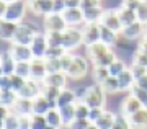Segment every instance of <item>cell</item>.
<instances>
[{
	"label": "cell",
	"mask_w": 147,
	"mask_h": 129,
	"mask_svg": "<svg viewBox=\"0 0 147 129\" xmlns=\"http://www.w3.org/2000/svg\"><path fill=\"white\" fill-rule=\"evenodd\" d=\"M142 0H121V7H124V8H129L132 11H137L139 5H141Z\"/></svg>",
	"instance_id": "52"
},
{
	"label": "cell",
	"mask_w": 147,
	"mask_h": 129,
	"mask_svg": "<svg viewBox=\"0 0 147 129\" xmlns=\"http://www.w3.org/2000/svg\"><path fill=\"white\" fill-rule=\"evenodd\" d=\"M16 25L18 23H11V21H3L2 20V28H0V34H2V39L5 43H11L13 39V34H15Z\"/></svg>",
	"instance_id": "31"
},
{
	"label": "cell",
	"mask_w": 147,
	"mask_h": 129,
	"mask_svg": "<svg viewBox=\"0 0 147 129\" xmlns=\"http://www.w3.org/2000/svg\"><path fill=\"white\" fill-rule=\"evenodd\" d=\"M10 78H11V90L13 92H20L21 88L25 87V83H26V78H23V77H20V75H16V74H13V75H10Z\"/></svg>",
	"instance_id": "44"
},
{
	"label": "cell",
	"mask_w": 147,
	"mask_h": 129,
	"mask_svg": "<svg viewBox=\"0 0 147 129\" xmlns=\"http://www.w3.org/2000/svg\"><path fill=\"white\" fill-rule=\"evenodd\" d=\"M90 121L88 119H79V118H75L70 123V126L69 128H65V129H88L90 128Z\"/></svg>",
	"instance_id": "49"
},
{
	"label": "cell",
	"mask_w": 147,
	"mask_h": 129,
	"mask_svg": "<svg viewBox=\"0 0 147 129\" xmlns=\"http://www.w3.org/2000/svg\"><path fill=\"white\" fill-rule=\"evenodd\" d=\"M15 74L23 78H31V62H16Z\"/></svg>",
	"instance_id": "38"
},
{
	"label": "cell",
	"mask_w": 147,
	"mask_h": 129,
	"mask_svg": "<svg viewBox=\"0 0 147 129\" xmlns=\"http://www.w3.org/2000/svg\"><path fill=\"white\" fill-rule=\"evenodd\" d=\"M116 78H118V83H119V92L129 93L131 92V88L136 85V77L132 75V72H131V69L129 67H127L123 74H119Z\"/></svg>",
	"instance_id": "21"
},
{
	"label": "cell",
	"mask_w": 147,
	"mask_h": 129,
	"mask_svg": "<svg viewBox=\"0 0 147 129\" xmlns=\"http://www.w3.org/2000/svg\"><path fill=\"white\" fill-rule=\"evenodd\" d=\"M46 128H47L46 116L31 114V129H46Z\"/></svg>",
	"instance_id": "42"
},
{
	"label": "cell",
	"mask_w": 147,
	"mask_h": 129,
	"mask_svg": "<svg viewBox=\"0 0 147 129\" xmlns=\"http://www.w3.org/2000/svg\"><path fill=\"white\" fill-rule=\"evenodd\" d=\"M18 101V93L13 90H5V92H0V105L7 109H11L15 106V103Z\"/></svg>",
	"instance_id": "30"
},
{
	"label": "cell",
	"mask_w": 147,
	"mask_h": 129,
	"mask_svg": "<svg viewBox=\"0 0 147 129\" xmlns=\"http://www.w3.org/2000/svg\"><path fill=\"white\" fill-rule=\"evenodd\" d=\"M46 121H47V126H53V128H57V129H64L62 116L59 113V108L51 109V111L46 114Z\"/></svg>",
	"instance_id": "32"
},
{
	"label": "cell",
	"mask_w": 147,
	"mask_h": 129,
	"mask_svg": "<svg viewBox=\"0 0 147 129\" xmlns=\"http://www.w3.org/2000/svg\"><path fill=\"white\" fill-rule=\"evenodd\" d=\"M144 36H147V25H146V30H144Z\"/></svg>",
	"instance_id": "62"
},
{
	"label": "cell",
	"mask_w": 147,
	"mask_h": 129,
	"mask_svg": "<svg viewBox=\"0 0 147 129\" xmlns=\"http://www.w3.org/2000/svg\"><path fill=\"white\" fill-rule=\"evenodd\" d=\"M95 7H101V0H82V10L87 8H95Z\"/></svg>",
	"instance_id": "54"
},
{
	"label": "cell",
	"mask_w": 147,
	"mask_h": 129,
	"mask_svg": "<svg viewBox=\"0 0 147 129\" xmlns=\"http://www.w3.org/2000/svg\"><path fill=\"white\" fill-rule=\"evenodd\" d=\"M116 114L118 113H113L111 109H105V113L101 114V118L95 123V126L98 129H113L116 121Z\"/></svg>",
	"instance_id": "28"
},
{
	"label": "cell",
	"mask_w": 147,
	"mask_h": 129,
	"mask_svg": "<svg viewBox=\"0 0 147 129\" xmlns=\"http://www.w3.org/2000/svg\"><path fill=\"white\" fill-rule=\"evenodd\" d=\"M88 129H98V128H96L95 124H90V128H88Z\"/></svg>",
	"instance_id": "60"
},
{
	"label": "cell",
	"mask_w": 147,
	"mask_h": 129,
	"mask_svg": "<svg viewBox=\"0 0 147 129\" xmlns=\"http://www.w3.org/2000/svg\"><path fill=\"white\" fill-rule=\"evenodd\" d=\"M127 67H129V66H127L126 62L118 57V59H116V61L111 64L110 67H108V70H110V75H111V77H118V75H119V74H123Z\"/></svg>",
	"instance_id": "36"
},
{
	"label": "cell",
	"mask_w": 147,
	"mask_h": 129,
	"mask_svg": "<svg viewBox=\"0 0 147 129\" xmlns=\"http://www.w3.org/2000/svg\"><path fill=\"white\" fill-rule=\"evenodd\" d=\"M90 106L85 105L84 101H77V118L79 119H88Z\"/></svg>",
	"instance_id": "48"
},
{
	"label": "cell",
	"mask_w": 147,
	"mask_h": 129,
	"mask_svg": "<svg viewBox=\"0 0 147 129\" xmlns=\"http://www.w3.org/2000/svg\"><path fill=\"white\" fill-rule=\"evenodd\" d=\"M106 108H90V113H88V121L92 124H95L98 119L101 118V114L105 113Z\"/></svg>",
	"instance_id": "51"
},
{
	"label": "cell",
	"mask_w": 147,
	"mask_h": 129,
	"mask_svg": "<svg viewBox=\"0 0 147 129\" xmlns=\"http://www.w3.org/2000/svg\"><path fill=\"white\" fill-rule=\"evenodd\" d=\"M53 5H54V11L53 13H62L67 7H65V0H53Z\"/></svg>",
	"instance_id": "55"
},
{
	"label": "cell",
	"mask_w": 147,
	"mask_h": 129,
	"mask_svg": "<svg viewBox=\"0 0 147 129\" xmlns=\"http://www.w3.org/2000/svg\"><path fill=\"white\" fill-rule=\"evenodd\" d=\"M113 129H131V124H129V119L127 116H124L123 113H118L116 114V121H115V126Z\"/></svg>",
	"instance_id": "43"
},
{
	"label": "cell",
	"mask_w": 147,
	"mask_h": 129,
	"mask_svg": "<svg viewBox=\"0 0 147 129\" xmlns=\"http://www.w3.org/2000/svg\"><path fill=\"white\" fill-rule=\"evenodd\" d=\"M65 7H67V8H77V7H82V0H65Z\"/></svg>",
	"instance_id": "58"
},
{
	"label": "cell",
	"mask_w": 147,
	"mask_h": 129,
	"mask_svg": "<svg viewBox=\"0 0 147 129\" xmlns=\"http://www.w3.org/2000/svg\"><path fill=\"white\" fill-rule=\"evenodd\" d=\"M136 51L147 54V36H142L141 39L137 41V49H136Z\"/></svg>",
	"instance_id": "57"
},
{
	"label": "cell",
	"mask_w": 147,
	"mask_h": 129,
	"mask_svg": "<svg viewBox=\"0 0 147 129\" xmlns=\"http://www.w3.org/2000/svg\"><path fill=\"white\" fill-rule=\"evenodd\" d=\"M74 57H75V54L74 52H65L62 57H61V64H62V72L67 74V70L70 69V66H72L74 62Z\"/></svg>",
	"instance_id": "47"
},
{
	"label": "cell",
	"mask_w": 147,
	"mask_h": 129,
	"mask_svg": "<svg viewBox=\"0 0 147 129\" xmlns=\"http://www.w3.org/2000/svg\"><path fill=\"white\" fill-rule=\"evenodd\" d=\"M16 69V61L13 59V56L10 54V51H2L0 56V74L2 75H13Z\"/></svg>",
	"instance_id": "17"
},
{
	"label": "cell",
	"mask_w": 147,
	"mask_h": 129,
	"mask_svg": "<svg viewBox=\"0 0 147 129\" xmlns=\"http://www.w3.org/2000/svg\"><path fill=\"white\" fill-rule=\"evenodd\" d=\"M46 34H47V41H49V47H61L62 46V41H64L62 33H59V31H49Z\"/></svg>",
	"instance_id": "39"
},
{
	"label": "cell",
	"mask_w": 147,
	"mask_h": 129,
	"mask_svg": "<svg viewBox=\"0 0 147 129\" xmlns=\"http://www.w3.org/2000/svg\"><path fill=\"white\" fill-rule=\"evenodd\" d=\"M62 16L67 26H72V28H80L82 25H85L84 20V10L77 7V8H65L62 11Z\"/></svg>",
	"instance_id": "14"
},
{
	"label": "cell",
	"mask_w": 147,
	"mask_h": 129,
	"mask_svg": "<svg viewBox=\"0 0 147 129\" xmlns=\"http://www.w3.org/2000/svg\"><path fill=\"white\" fill-rule=\"evenodd\" d=\"M53 108H57L54 103H51L44 97H38L36 100H33V114H39V116H46Z\"/></svg>",
	"instance_id": "19"
},
{
	"label": "cell",
	"mask_w": 147,
	"mask_h": 129,
	"mask_svg": "<svg viewBox=\"0 0 147 129\" xmlns=\"http://www.w3.org/2000/svg\"><path fill=\"white\" fill-rule=\"evenodd\" d=\"M82 33H84V46H92L100 41V25H82Z\"/></svg>",
	"instance_id": "16"
},
{
	"label": "cell",
	"mask_w": 147,
	"mask_h": 129,
	"mask_svg": "<svg viewBox=\"0 0 147 129\" xmlns=\"http://www.w3.org/2000/svg\"><path fill=\"white\" fill-rule=\"evenodd\" d=\"M31 51H33V56L38 57V59H44L46 57V52L49 49V41H47V34L46 31H39L34 39L31 43Z\"/></svg>",
	"instance_id": "8"
},
{
	"label": "cell",
	"mask_w": 147,
	"mask_h": 129,
	"mask_svg": "<svg viewBox=\"0 0 147 129\" xmlns=\"http://www.w3.org/2000/svg\"><path fill=\"white\" fill-rule=\"evenodd\" d=\"M61 88H56V87H44L42 88V97L44 98H47L51 103H54L56 106H57V98L59 95H61Z\"/></svg>",
	"instance_id": "37"
},
{
	"label": "cell",
	"mask_w": 147,
	"mask_h": 129,
	"mask_svg": "<svg viewBox=\"0 0 147 129\" xmlns=\"http://www.w3.org/2000/svg\"><path fill=\"white\" fill-rule=\"evenodd\" d=\"M141 108H144L142 103L132 95V93H127L126 97L123 98V101L119 103V113H123L124 116H127V118H129L131 114H134L136 111H139Z\"/></svg>",
	"instance_id": "12"
},
{
	"label": "cell",
	"mask_w": 147,
	"mask_h": 129,
	"mask_svg": "<svg viewBox=\"0 0 147 129\" xmlns=\"http://www.w3.org/2000/svg\"><path fill=\"white\" fill-rule=\"evenodd\" d=\"M18 116H31L33 114V101L25 98H18V101L15 103V106L10 109Z\"/></svg>",
	"instance_id": "25"
},
{
	"label": "cell",
	"mask_w": 147,
	"mask_h": 129,
	"mask_svg": "<svg viewBox=\"0 0 147 129\" xmlns=\"http://www.w3.org/2000/svg\"><path fill=\"white\" fill-rule=\"evenodd\" d=\"M30 13L26 0H15L11 3H7L5 11L2 13L3 21H11V23H23L26 15Z\"/></svg>",
	"instance_id": "1"
},
{
	"label": "cell",
	"mask_w": 147,
	"mask_h": 129,
	"mask_svg": "<svg viewBox=\"0 0 147 129\" xmlns=\"http://www.w3.org/2000/svg\"><path fill=\"white\" fill-rule=\"evenodd\" d=\"M46 129H57V128H53V126H47Z\"/></svg>",
	"instance_id": "63"
},
{
	"label": "cell",
	"mask_w": 147,
	"mask_h": 129,
	"mask_svg": "<svg viewBox=\"0 0 147 129\" xmlns=\"http://www.w3.org/2000/svg\"><path fill=\"white\" fill-rule=\"evenodd\" d=\"M2 2H5V3H11V2H15V0H2Z\"/></svg>",
	"instance_id": "61"
},
{
	"label": "cell",
	"mask_w": 147,
	"mask_h": 129,
	"mask_svg": "<svg viewBox=\"0 0 147 129\" xmlns=\"http://www.w3.org/2000/svg\"><path fill=\"white\" fill-rule=\"evenodd\" d=\"M100 25L121 33L123 26H121L119 16H118V8H105L103 16H101V20H100Z\"/></svg>",
	"instance_id": "10"
},
{
	"label": "cell",
	"mask_w": 147,
	"mask_h": 129,
	"mask_svg": "<svg viewBox=\"0 0 147 129\" xmlns=\"http://www.w3.org/2000/svg\"><path fill=\"white\" fill-rule=\"evenodd\" d=\"M90 67H92V62L88 61V57H84V56L75 54L72 66H70V69L67 70L69 80H75V82L84 80V78L90 74Z\"/></svg>",
	"instance_id": "3"
},
{
	"label": "cell",
	"mask_w": 147,
	"mask_h": 129,
	"mask_svg": "<svg viewBox=\"0 0 147 129\" xmlns=\"http://www.w3.org/2000/svg\"><path fill=\"white\" fill-rule=\"evenodd\" d=\"M8 51H10V54L13 56V59H15L16 62H31L33 59H34V56H33V51L30 46H23V44H11L8 46Z\"/></svg>",
	"instance_id": "13"
},
{
	"label": "cell",
	"mask_w": 147,
	"mask_h": 129,
	"mask_svg": "<svg viewBox=\"0 0 147 129\" xmlns=\"http://www.w3.org/2000/svg\"><path fill=\"white\" fill-rule=\"evenodd\" d=\"M69 83V77L65 72H56V74H47L46 78L42 80V85L44 87H56V88H67Z\"/></svg>",
	"instance_id": "15"
},
{
	"label": "cell",
	"mask_w": 147,
	"mask_h": 129,
	"mask_svg": "<svg viewBox=\"0 0 147 129\" xmlns=\"http://www.w3.org/2000/svg\"><path fill=\"white\" fill-rule=\"evenodd\" d=\"M47 75V69H46V59H38L34 57L31 61V78L42 82Z\"/></svg>",
	"instance_id": "18"
},
{
	"label": "cell",
	"mask_w": 147,
	"mask_h": 129,
	"mask_svg": "<svg viewBox=\"0 0 147 129\" xmlns=\"http://www.w3.org/2000/svg\"><path fill=\"white\" fill-rule=\"evenodd\" d=\"M39 30H38L36 25L33 23H28V21H23V23H18L15 30V34H13V39H11V44H23V46H31L33 39L36 36Z\"/></svg>",
	"instance_id": "2"
},
{
	"label": "cell",
	"mask_w": 147,
	"mask_h": 129,
	"mask_svg": "<svg viewBox=\"0 0 147 129\" xmlns=\"http://www.w3.org/2000/svg\"><path fill=\"white\" fill-rule=\"evenodd\" d=\"M28 10L34 16H46L54 11L53 0H30L28 2Z\"/></svg>",
	"instance_id": "9"
},
{
	"label": "cell",
	"mask_w": 147,
	"mask_h": 129,
	"mask_svg": "<svg viewBox=\"0 0 147 129\" xmlns=\"http://www.w3.org/2000/svg\"><path fill=\"white\" fill-rule=\"evenodd\" d=\"M69 26L64 20L62 13H49V15L42 16V31H59V33H64Z\"/></svg>",
	"instance_id": "6"
},
{
	"label": "cell",
	"mask_w": 147,
	"mask_h": 129,
	"mask_svg": "<svg viewBox=\"0 0 147 129\" xmlns=\"http://www.w3.org/2000/svg\"><path fill=\"white\" fill-rule=\"evenodd\" d=\"M129 124L131 129H147V108H141L139 111H136L134 114L129 116Z\"/></svg>",
	"instance_id": "22"
},
{
	"label": "cell",
	"mask_w": 147,
	"mask_h": 129,
	"mask_svg": "<svg viewBox=\"0 0 147 129\" xmlns=\"http://www.w3.org/2000/svg\"><path fill=\"white\" fill-rule=\"evenodd\" d=\"M103 11H105L103 7H95V8H87V10H84L85 23H87V25H100Z\"/></svg>",
	"instance_id": "24"
},
{
	"label": "cell",
	"mask_w": 147,
	"mask_h": 129,
	"mask_svg": "<svg viewBox=\"0 0 147 129\" xmlns=\"http://www.w3.org/2000/svg\"><path fill=\"white\" fill-rule=\"evenodd\" d=\"M108 77H110L108 67H92V80H93V83H100L101 85Z\"/></svg>",
	"instance_id": "34"
},
{
	"label": "cell",
	"mask_w": 147,
	"mask_h": 129,
	"mask_svg": "<svg viewBox=\"0 0 147 129\" xmlns=\"http://www.w3.org/2000/svg\"><path fill=\"white\" fill-rule=\"evenodd\" d=\"M42 82H38L34 78H28L26 83H25V87L21 88L20 92H18V98H25V100H36L38 97H41L42 95Z\"/></svg>",
	"instance_id": "7"
},
{
	"label": "cell",
	"mask_w": 147,
	"mask_h": 129,
	"mask_svg": "<svg viewBox=\"0 0 147 129\" xmlns=\"http://www.w3.org/2000/svg\"><path fill=\"white\" fill-rule=\"evenodd\" d=\"M144 30H146V25H142L141 21H136V23H132L129 26H124L119 34L126 41H139L144 36Z\"/></svg>",
	"instance_id": "11"
},
{
	"label": "cell",
	"mask_w": 147,
	"mask_h": 129,
	"mask_svg": "<svg viewBox=\"0 0 147 129\" xmlns=\"http://www.w3.org/2000/svg\"><path fill=\"white\" fill-rule=\"evenodd\" d=\"M101 87H103V90L106 92V95H116V93H119V83H118V78L111 77V75L101 83Z\"/></svg>",
	"instance_id": "35"
},
{
	"label": "cell",
	"mask_w": 147,
	"mask_h": 129,
	"mask_svg": "<svg viewBox=\"0 0 147 129\" xmlns=\"http://www.w3.org/2000/svg\"><path fill=\"white\" fill-rule=\"evenodd\" d=\"M79 100H77V95L74 92V88H64L61 95H59L57 98V108H62V106H67V105H74L77 103Z\"/></svg>",
	"instance_id": "27"
},
{
	"label": "cell",
	"mask_w": 147,
	"mask_h": 129,
	"mask_svg": "<svg viewBox=\"0 0 147 129\" xmlns=\"http://www.w3.org/2000/svg\"><path fill=\"white\" fill-rule=\"evenodd\" d=\"M26 2H30V0H26Z\"/></svg>",
	"instance_id": "64"
},
{
	"label": "cell",
	"mask_w": 147,
	"mask_h": 129,
	"mask_svg": "<svg viewBox=\"0 0 147 129\" xmlns=\"http://www.w3.org/2000/svg\"><path fill=\"white\" fill-rule=\"evenodd\" d=\"M65 52H67V51H65L62 46H61V47H49L44 59H49V57H51V59H61Z\"/></svg>",
	"instance_id": "46"
},
{
	"label": "cell",
	"mask_w": 147,
	"mask_h": 129,
	"mask_svg": "<svg viewBox=\"0 0 147 129\" xmlns=\"http://www.w3.org/2000/svg\"><path fill=\"white\" fill-rule=\"evenodd\" d=\"M119 38H121V34L118 33V31L110 30V28H106V26H101L100 25V41L103 43V44L113 47L116 43L119 41Z\"/></svg>",
	"instance_id": "23"
},
{
	"label": "cell",
	"mask_w": 147,
	"mask_h": 129,
	"mask_svg": "<svg viewBox=\"0 0 147 129\" xmlns=\"http://www.w3.org/2000/svg\"><path fill=\"white\" fill-rule=\"evenodd\" d=\"M106 98H108V95L100 83H92V85H88V90L85 93L84 103L88 105L90 108H105Z\"/></svg>",
	"instance_id": "4"
},
{
	"label": "cell",
	"mask_w": 147,
	"mask_h": 129,
	"mask_svg": "<svg viewBox=\"0 0 147 129\" xmlns=\"http://www.w3.org/2000/svg\"><path fill=\"white\" fill-rule=\"evenodd\" d=\"M62 36H64L62 47L67 52L77 51V49L84 44V33H82V26H80V28H72V26H69L67 30L62 33Z\"/></svg>",
	"instance_id": "5"
},
{
	"label": "cell",
	"mask_w": 147,
	"mask_h": 129,
	"mask_svg": "<svg viewBox=\"0 0 147 129\" xmlns=\"http://www.w3.org/2000/svg\"><path fill=\"white\" fill-rule=\"evenodd\" d=\"M136 85H137V87H141V88H144V90H147V74H146V75H142L141 78H137Z\"/></svg>",
	"instance_id": "59"
},
{
	"label": "cell",
	"mask_w": 147,
	"mask_h": 129,
	"mask_svg": "<svg viewBox=\"0 0 147 129\" xmlns=\"http://www.w3.org/2000/svg\"><path fill=\"white\" fill-rule=\"evenodd\" d=\"M18 129H31V116H20V128Z\"/></svg>",
	"instance_id": "56"
},
{
	"label": "cell",
	"mask_w": 147,
	"mask_h": 129,
	"mask_svg": "<svg viewBox=\"0 0 147 129\" xmlns=\"http://www.w3.org/2000/svg\"><path fill=\"white\" fill-rule=\"evenodd\" d=\"M129 69H131V72H132V75L136 77V80L137 78H141L142 75H146L147 74V69L144 67V66H139V64H129Z\"/></svg>",
	"instance_id": "50"
},
{
	"label": "cell",
	"mask_w": 147,
	"mask_h": 129,
	"mask_svg": "<svg viewBox=\"0 0 147 129\" xmlns=\"http://www.w3.org/2000/svg\"><path fill=\"white\" fill-rule=\"evenodd\" d=\"M59 113H61V116H62L64 129L69 128V126H70V123H72L75 118H77V103L67 105V106H62V108H59Z\"/></svg>",
	"instance_id": "26"
},
{
	"label": "cell",
	"mask_w": 147,
	"mask_h": 129,
	"mask_svg": "<svg viewBox=\"0 0 147 129\" xmlns=\"http://www.w3.org/2000/svg\"><path fill=\"white\" fill-rule=\"evenodd\" d=\"M46 69L47 74H56V72H62V64L61 59H46Z\"/></svg>",
	"instance_id": "40"
},
{
	"label": "cell",
	"mask_w": 147,
	"mask_h": 129,
	"mask_svg": "<svg viewBox=\"0 0 147 129\" xmlns=\"http://www.w3.org/2000/svg\"><path fill=\"white\" fill-rule=\"evenodd\" d=\"M129 93H132V95H134V97H136V98L142 103V106H146V108H147V90H144V88L134 85Z\"/></svg>",
	"instance_id": "41"
},
{
	"label": "cell",
	"mask_w": 147,
	"mask_h": 129,
	"mask_svg": "<svg viewBox=\"0 0 147 129\" xmlns=\"http://www.w3.org/2000/svg\"><path fill=\"white\" fill-rule=\"evenodd\" d=\"M136 15H137V21H141L142 25H147V0H142L141 2Z\"/></svg>",
	"instance_id": "45"
},
{
	"label": "cell",
	"mask_w": 147,
	"mask_h": 129,
	"mask_svg": "<svg viewBox=\"0 0 147 129\" xmlns=\"http://www.w3.org/2000/svg\"><path fill=\"white\" fill-rule=\"evenodd\" d=\"M11 90V78L10 75H0V92Z\"/></svg>",
	"instance_id": "53"
},
{
	"label": "cell",
	"mask_w": 147,
	"mask_h": 129,
	"mask_svg": "<svg viewBox=\"0 0 147 129\" xmlns=\"http://www.w3.org/2000/svg\"><path fill=\"white\" fill-rule=\"evenodd\" d=\"M110 49H113V47L103 44L101 41H98V43H95V44H92V46L85 47V51H87V57H88L90 62H95L96 59H100V57L103 56V54H106Z\"/></svg>",
	"instance_id": "20"
},
{
	"label": "cell",
	"mask_w": 147,
	"mask_h": 129,
	"mask_svg": "<svg viewBox=\"0 0 147 129\" xmlns=\"http://www.w3.org/2000/svg\"><path fill=\"white\" fill-rule=\"evenodd\" d=\"M118 16H119V21H121V26H123V28L137 21L136 11L129 10V8H124V7H121V5L118 7Z\"/></svg>",
	"instance_id": "29"
},
{
	"label": "cell",
	"mask_w": 147,
	"mask_h": 129,
	"mask_svg": "<svg viewBox=\"0 0 147 129\" xmlns=\"http://www.w3.org/2000/svg\"><path fill=\"white\" fill-rule=\"evenodd\" d=\"M18 128H20V116L15 114L13 111H10L5 118H2V129H18Z\"/></svg>",
	"instance_id": "33"
}]
</instances>
